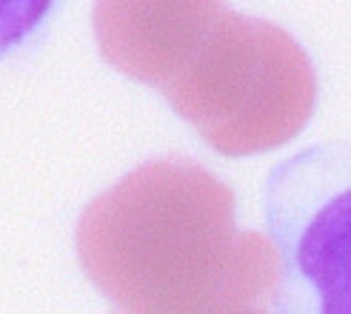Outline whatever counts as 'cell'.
Returning a JSON list of instances; mask_svg holds the SVG:
<instances>
[{
	"instance_id": "cell-2",
	"label": "cell",
	"mask_w": 351,
	"mask_h": 314,
	"mask_svg": "<svg viewBox=\"0 0 351 314\" xmlns=\"http://www.w3.org/2000/svg\"><path fill=\"white\" fill-rule=\"evenodd\" d=\"M106 60L149 86L217 152H269L314 109L306 51L274 23L220 3H97Z\"/></svg>"
},
{
	"instance_id": "cell-1",
	"label": "cell",
	"mask_w": 351,
	"mask_h": 314,
	"mask_svg": "<svg viewBox=\"0 0 351 314\" xmlns=\"http://www.w3.org/2000/svg\"><path fill=\"white\" fill-rule=\"evenodd\" d=\"M83 271L112 314H277L271 237L234 226V195L189 157L117 180L77 223Z\"/></svg>"
},
{
	"instance_id": "cell-3",
	"label": "cell",
	"mask_w": 351,
	"mask_h": 314,
	"mask_svg": "<svg viewBox=\"0 0 351 314\" xmlns=\"http://www.w3.org/2000/svg\"><path fill=\"white\" fill-rule=\"evenodd\" d=\"M263 212L280 254L277 314H351V141L277 163Z\"/></svg>"
}]
</instances>
